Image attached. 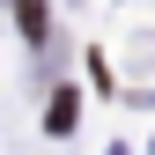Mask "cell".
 <instances>
[{
    "mask_svg": "<svg viewBox=\"0 0 155 155\" xmlns=\"http://www.w3.org/2000/svg\"><path fill=\"white\" fill-rule=\"evenodd\" d=\"M67 126H74V89L52 96V133H67Z\"/></svg>",
    "mask_w": 155,
    "mask_h": 155,
    "instance_id": "2",
    "label": "cell"
},
{
    "mask_svg": "<svg viewBox=\"0 0 155 155\" xmlns=\"http://www.w3.org/2000/svg\"><path fill=\"white\" fill-rule=\"evenodd\" d=\"M8 8H15V22H22L30 45H45V30H52V8H45V0H8Z\"/></svg>",
    "mask_w": 155,
    "mask_h": 155,
    "instance_id": "1",
    "label": "cell"
}]
</instances>
